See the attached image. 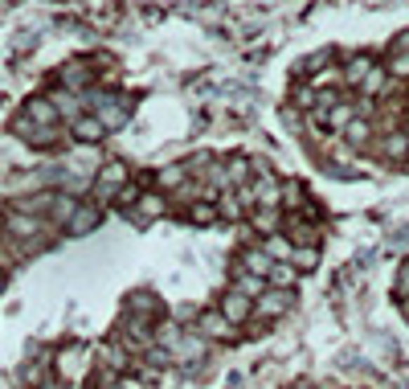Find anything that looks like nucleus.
I'll use <instances>...</instances> for the list:
<instances>
[{
    "mask_svg": "<svg viewBox=\"0 0 409 389\" xmlns=\"http://www.w3.org/2000/svg\"><path fill=\"white\" fill-rule=\"evenodd\" d=\"M0 291H4V275H0Z\"/></svg>",
    "mask_w": 409,
    "mask_h": 389,
    "instance_id": "nucleus-26",
    "label": "nucleus"
},
{
    "mask_svg": "<svg viewBox=\"0 0 409 389\" xmlns=\"http://www.w3.org/2000/svg\"><path fill=\"white\" fill-rule=\"evenodd\" d=\"M123 312H131V316H147V319H156L160 312H164V308H160V299H156L152 291H131V295H127V308H123Z\"/></svg>",
    "mask_w": 409,
    "mask_h": 389,
    "instance_id": "nucleus-11",
    "label": "nucleus"
},
{
    "mask_svg": "<svg viewBox=\"0 0 409 389\" xmlns=\"http://www.w3.org/2000/svg\"><path fill=\"white\" fill-rule=\"evenodd\" d=\"M238 263H241L246 270H254V275H262V279H266V270L274 267V258L266 254L262 246H250V250H241V258H238Z\"/></svg>",
    "mask_w": 409,
    "mask_h": 389,
    "instance_id": "nucleus-16",
    "label": "nucleus"
},
{
    "mask_svg": "<svg viewBox=\"0 0 409 389\" xmlns=\"http://www.w3.org/2000/svg\"><path fill=\"white\" fill-rule=\"evenodd\" d=\"M287 389H315V381H290Z\"/></svg>",
    "mask_w": 409,
    "mask_h": 389,
    "instance_id": "nucleus-25",
    "label": "nucleus"
},
{
    "mask_svg": "<svg viewBox=\"0 0 409 389\" xmlns=\"http://www.w3.org/2000/svg\"><path fill=\"white\" fill-rule=\"evenodd\" d=\"M393 78H409V49H389V66Z\"/></svg>",
    "mask_w": 409,
    "mask_h": 389,
    "instance_id": "nucleus-23",
    "label": "nucleus"
},
{
    "mask_svg": "<svg viewBox=\"0 0 409 389\" xmlns=\"http://www.w3.org/2000/svg\"><path fill=\"white\" fill-rule=\"evenodd\" d=\"M405 140H409V131H405Z\"/></svg>",
    "mask_w": 409,
    "mask_h": 389,
    "instance_id": "nucleus-27",
    "label": "nucleus"
},
{
    "mask_svg": "<svg viewBox=\"0 0 409 389\" xmlns=\"http://www.w3.org/2000/svg\"><path fill=\"white\" fill-rule=\"evenodd\" d=\"M381 152H385V156H393V160L409 156V140H405V131H385V140H381Z\"/></svg>",
    "mask_w": 409,
    "mask_h": 389,
    "instance_id": "nucleus-20",
    "label": "nucleus"
},
{
    "mask_svg": "<svg viewBox=\"0 0 409 389\" xmlns=\"http://www.w3.org/2000/svg\"><path fill=\"white\" fill-rule=\"evenodd\" d=\"M393 295H397V299H409V258L401 263V270H397V283H393Z\"/></svg>",
    "mask_w": 409,
    "mask_h": 389,
    "instance_id": "nucleus-24",
    "label": "nucleus"
},
{
    "mask_svg": "<svg viewBox=\"0 0 409 389\" xmlns=\"http://www.w3.org/2000/svg\"><path fill=\"white\" fill-rule=\"evenodd\" d=\"M168 213V201L160 193H140V201L131 205V218L135 221H156V218H164Z\"/></svg>",
    "mask_w": 409,
    "mask_h": 389,
    "instance_id": "nucleus-8",
    "label": "nucleus"
},
{
    "mask_svg": "<svg viewBox=\"0 0 409 389\" xmlns=\"http://www.w3.org/2000/svg\"><path fill=\"white\" fill-rule=\"evenodd\" d=\"M193 332H201L205 341H238L234 324L221 316V312H201V316L193 319Z\"/></svg>",
    "mask_w": 409,
    "mask_h": 389,
    "instance_id": "nucleus-4",
    "label": "nucleus"
},
{
    "mask_svg": "<svg viewBox=\"0 0 409 389\" xmlns=\"http://www.w3.org/2000/svg\"><path fill=\"white\" fill-rule=\"evenodd\" d=\"M217 312H221V316L229 319L234 328H241V324H250V312H254V299H250V295H241L238 287H229V291L221 295Z\"/></svg>",
    "mask_w": 409,
    "mask_h": 389,
    "instance_id": "nucleus-3",
    "label": "nucleus"
},
{
    "mask_svg": "<svg viewBox=\"0 0 409 389\" xmlns=\"http://www.w3.org/2000/svg\"><path fill=\"white\" fill-rule=\"evenodd\" d=\"M95 225H98V205H74L70 221H66V230H70V234L82 238V234H90Z\"/></svg>",
    "mask_w": 409,
    "mask_h": 389,
    "instance_id": "nucleus-13",
    "label": "nucleus"
},
{
    "mask_svg": "<svg viewBox=\"0 0 409 389\" xmlns=\"http://www.w3.org/2000/svg\"><path fill=\"white\" fill-rule=\"evenodd\" d=\"M58 82H62L66 91L86 95V86L95 82V70H90V62H66V66H62V74H58Z\"/></svg>",
    "mask_w": 409,
    "mask_h": 389,
    "instance_id": "nucleus-6",
    "label": "nucleus"
},
{
    "mask_svg": "<svg viewBox=\"0 0 409 389\" xmlns=\"http://www.w3.org/2000/svg\"><path fill=\"white\" fill-rule=\"evenodd\" d=\"M25 115L33 123H41V127H53L58 123V107H53V98H29L25 103Z\"/></svg>",
    "mask_w": 409,
    "mask_h": 389,
    "instance_id": "nucleus-15",
    "label": "nucleus"
},
{
    "mask_svg": "<svg viewBox=\"0 0 409 389\" xmlns=\"http://www.w3.org/2000/svg\"><path fill=\"white\" fill-rule=\"evenodd\" d=\"M295 279H299V270L290 267L287 258H279L274 267L266 270V283H270V287H295Z\"/></svg>",
    "mask_w": 409,
    "mask_h": 389,
    "instance_id": "nucleus-19",
    "label": "nucleus"
},
{
    "mask_svg": "<svg viewBox=\"0 0 409 389\" xmlns=\"http://www.w3.org/2000/svg\"><path fill=\"white\" fill-rule=\"evenodd\" d=\"M123 185H127V164L123 160H107L95 176V205H107V201H115Z\"/></svg>",
    "mask_w": 409,
    "mask_h": 389,
    "instance_id": "nucleus-1",
    "label": "nucleus"
},
{
    "mask_svg": "<svg viewBox=\"0 0 409 389\" xmlns=\"http://www.w3.org/2000/svg\"><path fill=\"white\" fill-rule=\"evenodd\" d=\"M185 218L193 221V225H217L221 213H217L213 197H196V201H189V213H185Z\"/></svg>",
    "mask_w": 409,
    "mask_h": 389,
    "instance_id": "nucleus-12",
    "label": "nucleus"
},
{
    "mask_svg": "<svg viewBox=\"0 0 409 389\" xmlns=\"http://www.w3.org/2000/svg\"><path fill=\"white\" fill-rule=\"evenodd\" d=\"M287 263L295 270H315V267H319V246H290Z\"/></svg>",
    "mask_w": 409,
    "mask_h": 389,
    "instance_id": "nucleus-17",
    "label": "nucleus"
},
{
    "mask_svg": "<svg viewBox=\"0 0 409 389\" xmlns=\"http://www.w3.org/2000/svg\"><path fill=\"white\" fill-rule=\"evenodd\" d=\"M373 66H377V62H373V53H356V58H348V62H344L340 78H344L348 86H361V78L373 70Z\"/></svg>",
    "mask_w": 409,
    "mask_h": 389,
    "instance_id": "nucleus-14",
    "label": "nucleus"
},
{
    "mask_svg": "<svg viewBox=\"0 0 409 389\" xmlns=\"http://www.w3.org/2000/svg\"><path fill=\"white\" fill-rule=\"evenodd\" d=\"M102 136H107V127H102V119H98L95 111L74 119V140H78V144H98Z\"/></svg>",
    "mask_w": 409,
    "mask_h": 389,
    "instance_id": "nucleus-10",
    "label": "nucleus"
},
{
    "mask_svg": "<svg viewBox=\"0 0 409 389\" xmlns=\"http://www.w3.org/2000/svg\"><path fill=\"white\" fill-rule=\"evenodd\" d=\"M290 303H295L290 287H274V291H262L254 299V312H258V319H274V316H283Z\"/></svg>",
    "mask_w": 409,
    "mask_h": 389,
    "instance_id": "nucleus-5",
    "label": "nucleus"
},
{
    "mask_svg": "<svg viewBox=\"0 0 409 389\" xmlns=\"http://www.w3.org/2000/svg\"><path fill=\"white\" fill-rule=\"evenodd\" d=\"M221 180H225V189H241L254 180V164L246 156H229V160H221Z\"/></svg>",
    "mask_w": 409,
    "mask_h": 389,
    "instance_id": "nucleus-7",
    "label": "nucleus"
},
{
    "mask_svg": "<svg viewBox=\"0 0 409 389\" xmlns=\"http://www.w3.org/2000/svg\"><path fill=\"white\" fill-rule=\"evenodd\" d=\"M185 180H189V169L185 164H168V169H160V176H156L160 189H180Z\"/></svg>",
    "mask_w": 409,
    "mask_h": 389,
    "instance_id": "nucleus-21",
    "label": "nucleus"
},
{
    "mask_svg": "<svg viewBox=\"0 0 409 389\" xmlns=\"http://www.w3.org/2000/svg\"><path fill=\"white\" fill-rule=\"evenodd\" d=\"M86 369H90V352H86L82 344H66V348L58 352V377L78 381V377H86Z\"/></svg>",
    "mask_w": 409,
    "mask_h": 389,
    "instance_id": "nucleus-2",
    "label": "nucleus"
},
{
    "mask_svg": "<svg viewBox=\"0 0 409 389\" xmlns=\"http://www.w3.org/2000/svg\"><path fill=\"white\" fill-rule=\"evenodd\" d=\"M368 140H373V123L361 119V115H356V119L344 127V144H348V147H364Z\"/></svg>",
    "mask_w": 409,
    "mask_h": 389,
    "instance_id": "nucleus-18",
    "label": "nucleus"
},
{
    "mask_svg": "<svg viewBox=\"0 0 409 389\" xmlns=\"http://www.w3.org/2000/svg\"><path fill=\"white\" fill-rule=\"evenodd\" d=\"M385 82H389V70H385V66H373V70L361 78V91H364V95H381V91H385Z\"/></svg>",
    "mask_w": 409,
    "mask_h": 389,
    "instance_id": "nucleus-22",
    "label": "nucleus"
},
{
    "mask_svg": "<svg viewBox=\"0 0 409 389\" xmlns=\"http://www.w3.org/2000/svg\"><path fill=\"white\" fill-rule=\"evenodd\" d=\"M352 119H356V103H352V98H340V103H332V107L319 115V123H328L332 131H344Z\"/></svg>",
    "mask_w": 409,
    "mask_h": 389,
    "instance_id": "nucleus-9",
    "label": "nucleus"
}]
</instances>
